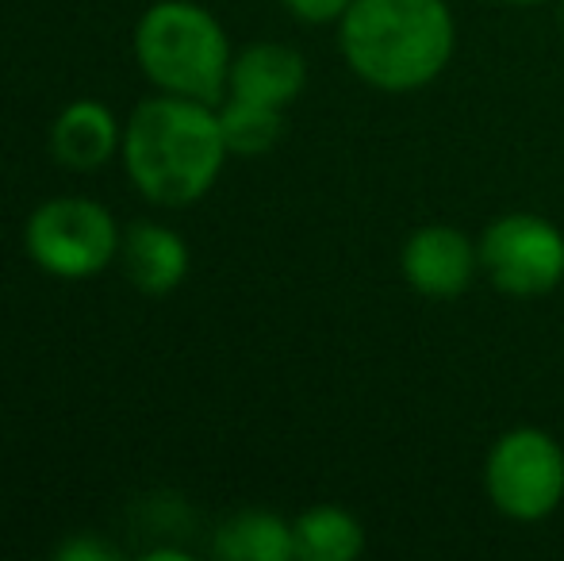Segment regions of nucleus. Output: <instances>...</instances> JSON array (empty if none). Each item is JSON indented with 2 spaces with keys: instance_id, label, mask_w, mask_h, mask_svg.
Wrapping results in <instances>:
<instances>
[{
  "instance_id": "obj_4",
  "label": "nucleus",
  "mask_w": 564,
  "mask_h": 561,
  "mask_svg": "<svg viewBox=\"0 0 564 561\" xmlns=\"http://www.w3.org/2000/svg\"><path fill=\"white\" fill-rule=\"evenodd\" d=\"M123 227L100 201L89 196H54L43 201L23 224L28 258L58 281H89L119 262Z\"/></svg>"
},
{
  "instance_id": "obj_5",
  "label": "nucleus",
  "mask_w": 564,
  "mask_h": 561,
  "mask_svg": "<svg viewBox=\"0 0 564 561\" xmlns=\"http://www.w3.org/2000/svg\"><path fill=\"white\" fill-rule=\"evenodd\" d=\"M484 488L496 511L514 524H538L564 500V450L542 427L499 434L484 462Z\"/></svg>"
},
{
  "instance_id": "obj_12",
  "label": "nucleus",
  "mask_w": 564,
  "mask_h": 561,
  "mask_svg": "<svg viewBox=\"0 0 564 561\" xmlns=\"http://www.w3.org/2000/svg\"><path fill=\"white\" fill-rule=\"evenodd\" d=\"M300 561H354L365 550V527L338 504H315L292 519Z\"/></svg>"
},
{
  "instance_id": "obj_17",
  "label": "nucleus",
  "mask_w": 564,
  "mask_h": 561,
  "mask_svg": "<svg viewBox=\"0 0 564 561\" xmlns=\"http://www.w3.org/2000/svg\"><path fill=\"white\" fill-rule=\"evenodd\" d=\"M503 4H550V0H503Z\"/></svg>"
},
{
  "instance_id": "obj_3",
  "label": "nucleus",
  "mask_w": 564,
  "mask_h": 561,
  "mask_svg": "<svg viewBox=\"0 0 564 561\" xmlns=\"http://www.w3.org/2000/svg\"><path fill=\"white\" fill-rule=\"evenodd\" d=\"M131 51L158 93L219 105L230 82V39L224 23L196 0H154L139 15Z\"/></svg>"
},
{
  "instance_id": "obj_7",
  "label": "nucleus",
  "mask_w": 564,
  "mask_h": 561,
  "mask_svg": "<svg viewBox=\"0 0 564 561\" xmlns=\"http://www.w3.org/2000/svg\"><path fill=\"white\" fill-rule=\"evenodd\" d=\"M400 270L419 296L453 300L473 284L480 270V250L453 224H423L408 235L400 250Z\"/></svg>"
},
{
  "instance_id": "obj_13",
  "label": "nucleus",
  "mask_w": 564,
  "mask_h": 561,
  "mask_svg": "<svg viewBox=\"0 0 564 561\" xmlns=\"http://www.w3.org/2000/svg\"><path fill=\"white\" fill-rule=\"evenodd\" d=\"M219 128H224L230 154L238 158L269 154L284 136V108L258 105V100H242V97H224L219 100Z\"/></svg>"
},
{
  "instance_id": "obj_18",
  "label": "nucleus",
  "mask_w": 564,
  "mask_h": 561,
  "mask_svg": "<svg viewBox=\"0 0 564 561\" xmlns=\"http://www.w3.org/2000/svg\"><path fill=\"white\" fill-rule=\"evenodd\" d=\"M561 23H564V0H561Z\"/></svg>"
},
{
  "instance_id": "obj_1",
  "label": "nucleus",
  "mask_w": 564,
  "mask_h": 561,
  "mask_svg": "<svg viewBox=\"0 0 564 561\" xmlns=\"http://www.w3.org/2000/svg\"><path fill=\"white\" fill-rule=\"evenodd\" d=\"M127 181L158 208H188L216 188L230 150L219 128V105L154 93L123 120Z\"/></svg>"
},
{
  "instance_id": "obj_6",
  "label": "nucleus",
  "mask_w": 564,
  "mask_h": 561,
  "mask_svg": "<svg viewBox=\"0 0 564 561\" xmlns=\"http://www.w3.org/2000/svg\"><path fill=\"white\" fill-rule=\"evenodd\" d=\"M484 278L507 296H545L564 281V235L534 212H511L476 239Z\"/></svg>"
},
{
  "instance_id": "obj_10",
  "label": "nucleus",
  "mask_w": 564,
  "mask_h": 561,
  "mask_svg": "<svg viewBox=\"0 0 564 561\" xmlns=\"http://www.w3.org/2000/svg\"><path fill=\"white\" fill-rule=\"evenodd\" d=\"M307 85V62L296 46L250 43L230 62L227 97L258 100V105L289 108Z\"/></svg>"
},
{
  "instance_id": "obj_15",
  "label": "nucleus",
  "mask_w": 564,
  "mask_h": 561,
  "mask_svg": "<svg viewBox=\"0 0 564 561\" xmlns=\"http://www.w3.org/2000/svg\"><path fill=\"white\" fill-rule=\"evenodd\" d=\"M58 558L62 561H112L116 550L108 542L93 539V535H74L58 547Z\"/></svg>"
},
{
  "instance_id": "obj_2",
  "label": "nucleus",
  "mask_w": 564,
  "mask_h": 561,
  "mask_svg": "<svg viewBox=\"0 0 564 561\" xmlns=\"http://www.w3.org/2000/svg\"><path fill=\"white\" fill-rule=\"evenodd\" d=\"M346 66L380 93H415L438 82L457 46L446 0H354L338 20Z\"/></svg>"
},
{
  "instance_id": "obj_16",
  "label": "nucleus",
  "mask_w": 564,
  "mask_h": 561,
  "mask_svg": "<svg viewBox=\"0 0 564 561\" xmlns=\"http://www.w3.org/2000/svg\"><path fill=\"white\" fill-rule=\"evenodd\" d=\"M142 558H150V561H188L185 550H170V547H165V550H147Z\"/></svg>"
},
{
  "instance_id": "obj_8",
  "label": "nucleus",
  "mask_w": 564,
  "mask_h": 561,
  "mask_svg": "<svg viewBox=\"0 0 564 561\" xmlns=\"http://www.w3.org/2000/svg\"><path fill=\"white\" fill-rule=\"evenodd\" d=\"M119 266L142 296H170L185 284L193 255H188V242L181 231L154 224V219H134L123 227Z\"/></svg>"
},
{
  "instance_id": "obj_11",
  "label": "nucleus",
  "mask_w": 564,
  "mask_h": 561,
  "mask_svg": "<svg viewBox=\"0 0 564 561\" xmlns=\"http://www.w3.org/2000/svg\"><path fill=\"white\" fill-rule=\"evenodd\" d=\"M212 550L224 561H292V524L273 511H235L216 527Z\"/></svg>"
},
{
  "instance_id": "obj_9",
  "label": "nucleus",
  "mask_w": 564,
  "mask_h": 561,
  "mask_svg": "<svg viewBox=\"0 0 564 561\" xmlns=\"http://www.w3.org/2000/svg\"><path fill=\"white\" fill-rule=\"evenodd\" d=\"M123 147V123L105 100H69L51 123V154L74 173H97Z\"/></svg>"
},
{
  "instance_id": "obj_14",
  "label": "nucleus",
  "mask_w": 564,
  "mask_h": 561,
  "mask_svg": "<svg viewBox=\"0 0 564 561\" xmlns=\"http://www.w3.org/2000/svg\"><path fill=\"white\" fill-rule=\"evenodd\" d=\"M300 23H338L354 0H281Z\"/></svg>"
}]
</instances>
